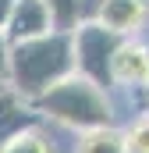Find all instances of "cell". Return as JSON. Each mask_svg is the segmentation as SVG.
Masks as SVG:
<instances>
[{"label": "cell", "mask_w": 149, "mask_h": 153, "mask_svg": "<svg viewBox=\"0 0 149 153\" xmlns=\"http://www.w3.org/2000/svg\"><path fill=\"white\" fill-rule=\"evenodd\" d=\"M53 29L57 25H53L50 7L43 0H14V11L7 18L4 36L14 46V43H25V39H39V36H46V32H53Z\"/></svg>", "instance_id": "5b68a950"}, {"label": "cell", "mask_w": 149, "mask_h": 153, "mask_svg": "<svg viewBox=\"0 0 149 153\" xmlns=\"http://www.w3.org/2000/svg\"><path fill=\"white\" fill-rule=\"evenodd\" d=\"M71 71H74L71 32L53 29L39 39H25V43L11 46L4 85L11 93H18L21 100H36L39 93H46L53 82L68 78Z\"/></svg>", "instance_id": "7a4b0ae2"}, {"label": "cell", "mask_w": 149, "mask_h": 153, "mask_svg": "<svg viewBox=\"0 0 149 153\" xmlns=\"http://www.w3.org/2000/svg\"><path fill=\"white\" fill-rule=\"evenodd\" d=\"M142 107L149 111V82H146V89H142Z\"/></svg>", "instance_id": "9a60e30c"}, {"label": "cell", "mask_w": 149, "mask_h": 153, "mask_svg": "<svg viewBox=\"0 0 149 153\" xmlns=\"http://www.w3.org/2000/svg\"><path fill=\"white\" fill-rule=\"evenodd\" d=\"M32 111L39 114L43 125L64 128V132H89V128H103V125H121L117 111V96L110 89L96 85L92 78L71 71L68 78L53 82L46 93H39L36 100H29Z\"/></svg>", "instance_id": "6da1fadb"}, {"label": "cell", "mask_w": 149, "mask_h": 153, "mask_svg": "<svg viewBox=\"0 0 149 153\" xmlns=\"http://www.w3.org/2000/svg\"><path fill=\"white\" fill-rule=\"evenodd\" d=\"M103 4H107V0H82V22H85V18H96Z\"/></svg>", "instance_id": "7c38bea8"}, {"label": "cell", "mask_w": 149, "mask_h": 153, "mask_svg": "<svg viewBox=\"0 0 149 153\" xmlns=\"http://www.w3.org/2000/svg\"><path fill=\"white\" fill-rule=\"evenodd\" d=\"M96 22H103L117 36H142L149 25V0H107L96 14Z\"/></svg>", "instance_id": "8992f818"}, {"label": "cell", "mask_w": 149, "mask_h": 153, "mask_svg": "<svg viewBox=\"0 0 149 153\" xmlns=\"http://www.w3.org/2000/svg\"><path fill=\"white\" fill-rule=\"evenodd\" d=\"M121 139H124V153H149V111L146 107L121 121Z\"/></svg>", "instance_id": "30bf717a"}, {"label": "cell", "mask_w": 149, "mask_h": 153, "mask_svg": "<svg viewBox=\"0 0 149 153\" xmlns=\"http://www.w3.org/2000/svg\"><path fill=\"white\" fill-rule=\"evenodd\" d=\"M71 153H124L121 125H103V128L78 132L71 143Z\"/></svg>", "instance_id": "ba28073f"}, {"label": "cell", "mask_w": 149, "mask_h": 153, "mask_svg": "<svg viewBox=\"0 0 149 153\" xmlns=\"http://www.w3.org/2000/svg\"><path fill=\"white\" fill-rule=\"evenodd\" d=\"M121 36L110 32L103 22L85 18L71 29V50H74V71L85 78H92L96 85L110 89V61L117 50Z\"/></svg>", "instance_id": "3957f363"}, {"label": "cell", "mask_w": 149, "mask_h": 153, "mask_svg": "<svg viewBox=\"0 0 149 153\" xmlns=\"http://www.w3.org/2000/svg\"><path fill=\"white\" fill-rule=\"evenodd\" d=\"M7 53H11V43H7L4 32H0V78L7 75Z\"/></svg>", "instance_id": "4fadbf2b"}, {"label": "cell", "mask_w": 149, "mask_h": 153, "mask_svg": "<svg viewBox=\"0 0 149 153\" xmlns=\"http://www.w3.org/2000/svg\"><path fill=\"white\" fill-rule=\"evenodd\" d=\"M36 121H39V114L32 111L29 100H21L18 93L4 89V93H0V150H4L21 128H29V125H36Z\"/></svg>", "instance_id": "52a82bcc"}, {"label": "cell", "mask_w": 149, "mask_h": 153, "mask_svg": "<svg viewBox=\"0 0 149 153\" xmlns=\"http://www.w3.org/2000/svg\"><path fill=\"white\" fill-rule=\"evenodd\" d=\"M149 82V43L142 36H124L110 61V93H142Z\"/></svg>", "instance_id": "277c9868"}, {"label": "cell", "mask_w": 149, "mask_h": 153, "mask_svg": "<svg viewBox=\"0 0 149 153\" xmlns=\"http://www.w3.org/2000/svg\"><path fill=\"white\" fill-rule=\"evenodd\" d=\"M11 11H14V0H0V32L7 29V18H11Z\"/></svg>", "instance_id": "5bb4252c"}, {"label": "cell", "mask_w": 149, "mask_h": 153, "mask_svg": "<svg viewBox=\"0 0 149 153\" xmlns=\"http://www.w3.org/2000/svg\"><path fill=\"white\" fill-rule=\"evenodd\" d=\"M4 89H7V85H4V78H0V93H4Z\"/></svg>", "instance_id": "2e32d148"}, {"label": "cell", "mask_w": 149, "mask_h": 153, "mask_svg": "<svg viewBox=\"0 0 149 153\" xmlns=\"http://www.w3.org/2000/svg\"><path fill=\"white\" fill-rule=\"evenodd\" d=\"M43 4L50 7V18L60 32H71L82 22V0H43Z\"/></svg>", "instance_id": "8fae6325"}, {"label": "cell", "mask_w": 149, "mask_h": 153, "mask_svg": "<svg viewBox=\"0 0 149 153\" xmlns=\"http://www.w3.org/2000/svg\"><path fill=\"white\" fill-rule=\"evenodd\" d=\"M0 153H60V146H57V135L50 132V125L36 121V125L21 128Z\"/></svg>", "instance_id": "9c48e42d"}]
</instances>
